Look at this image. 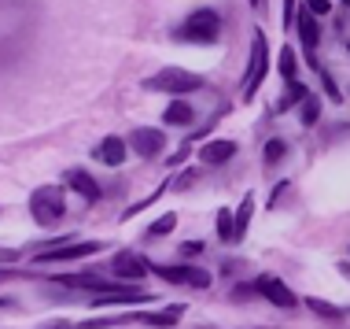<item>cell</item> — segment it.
I'll return each mask as SVG.
<instances>
[{
	"mask_svg": "<svg viewBox=\"0 0 350 329\" xmlns=\"http://www.w3.org/2000/svg\"><path fill=\"white\" fill-rule=\"evenodd\" d=\"M0 307H12V300H4V296H0Z\"/></svg>",
	"mask_w": 350,
	"mask_h": 329,
	"instance_id": "f1b7e54d",
	"label": "cell"
},
{
	"mask_svg": "<svg viewBox=\"0 0 350 329\" xmlns=\"http://www.w3.org/2000/svg\"><path fill=\"white\" fill-rule=\"evenodd\" d=\"M295 23V0H288V12H284V26Z\"/></svg>",
	"mask_w": 350,
	"mask_h": 329,
	"instance_id": "4316f807",
	"label": "cell"
},
{
	"mask_svg": "<svg viewBox=\"0 0 350 329\" xmlns=\"http://www.w3.org/2000/svg\"><path fill=\"white\" fill-rule=\"evenodd\" d=\"M126 148H133V152L144 156V159H155L166 148V134L163 130H133V134L126 137Z\"/></svg>",
	"mask_w": 350,
	"mask_h": 329,
	"instance_id": "9c48e42d",
	"label": "cell"
},
{
	"mask_svg": "<svg viewBox=\"0 0 350 329\" xmlns=\"http://www.w3.org/2000/svg\"><path fill=\"white\" fill-rule=\"evenodd\" d=\"M295 19H299V37H302V45H306V49L314 52V49H317V41H321V26H317V19L310 15L306 8H302Z\"/></svg>",
	"mask_w": 350,
	"mask_h": 329,
	"instance_id": "5bb4252c",
	"label": "cell"
},
{
	"mask_svg": "<svg viewBox=\"0 0 350 329\" xmlns=\"http://www.w3.org/2000/svg\"><path fill=\"white\" fill-rule=\"evenodd\" d=\"M306 12L310 15H328V12H332V4H328V0H306Z\"/></svg>",
	"mask_w": 350,
	"mask_h": 329,
	"instance_id": "d4e9b609",
	"label": "cell"
},
{
	"mask_svg": "<svg viewBox=\"0 0 350 329\" xmlns=\"http://www.w3.org/2000/svg\"><path fill=\"white\" fill-rule=\"evenodd\" d=\"M144 93H166V97H185V93H200L206 86V78L192 71H181V67H163L159 74H151V78L140 82Z\"/></svg>",
	"mask_w": 350,
	"mask_h": 329,
	"instance_id": "7a4b0ae2",
	"label": "cell"
},
{
	"mask_svg": "<svg viewBox=\"0 0 350 329\" xmlns=\"http://www.w3.org/2000/svg\"><path fill=\"white\" fill-rule=\"evenodd\" d=\"M30 215L37 226H59L67 219V196H63L59 185H41V189L30 193Z\"/></svg>",
	"mask_w": 350,
	"mask_h": 329,
	"instance_id": "3957f363",
	"label": "cell"
},
{
	"mask_svg": "<svg viewBox=\"0 0 350 329\" xmlns=\"http://www.w3.org/2000/svg\"><path fill=\"white\" fill-rule=\"evenodd\" d=\"M217 237H221L225 244H236V222H232V211L229 208L217 211Z\"/></svg>",
	"mask_w": 350,
	"mask_h": 329,
	"instance_id": "e0dca14e",
	"label": "cell"
},
{
	"mask_svg": "<svg viewBox=\"0 0 350 329\" xmlns=\"http://www.w3.org/2000/svg\"><path fill=\"white\" fill-rule=\"evenodd\" d=\"M92 156H96L103 167H118V163H122V159H126L129 152H126V141H122V137H103Z\"/></svg>",
	"mask_w": 350,
	"mask_h": 329,
	"instance_id": "4fadbf2b",
	"label": "cell"
},
{
	"mask_svg": "<svg viewBox=\"0 0 350 329\" xmlns=\"http://www.w3.org/2000/svg\"><path fill=\"white\" fill-rule=\"evenodd\" d=\"M37 0H0V63H12L30 45Z\"/></svg>",
	"mask_w": 350,
	"mask_h": 329,
	"instance_id": "6da1fadb",
	"label": "cell"
},
{
	"mask_svg": "<svg viewBox=\"0 0 350 329\" xmlns=\"http://www.w3.org/2000/svg\"><path fill=\"white\" fill-rule=\"evenodd\" d=\"M251 211H254V193H247L243 196V204H240V211L232 215V222H236V241L247 233V222H251Z\"/></svg>",
	"mask_w": 350,
	"mask_h": 329,
	"instance_id": "2e32d148",
	"label": "cell"
},
{
	"mask_svg": "<svg viewBox=\"0 0 350 329\" xmlns=\"http://www.w3.org/2000/svg\"><path fill=\"white\" fill-rule=\"evenodd\" d=\"M306 304L314 307L321 318H343V311H339V307H332V304H325V300H306Z\"/></svg>",
	"mask_w": 350,
	"mask_h": 329,
	"instance_id": "7402d4cb",
	"label": "cell"
},
{
	"mask_svg": "<svg viewBox=\"0 0 350 329\" xmlns=\"http://www.w3.org/2000/svg\"><path fill=\"white\" fill-rule=\"evenodd\" d=\"M177 226V215H163L155 226H148V233H144V241H155V237H166L170 230Z\"/></svg>",
	"mask_w": 350,
	"mask_h": 329,
	"instance_id": "ffe728a7",
	"label": "cell"
},
{
	"mask_svg": "<svg viewBox=\"0 0 350 329\" xmlns=\"http://www.w3.org/2000/svg\"><path fill=\"white\" fill-rule=\"evenodd\" d=\"M269 74V41H266V30H254V45H251V60H247V74L240 82V97L251 100L254 89L266 82Z\"/></svg>",
	"mask_w": 350,
	"mask_h": 329,
	"instance_id": "5b68a950",
	"label": "cell"
},
{
	"mask_svg": "<svg viewBox=\"0 0 350 329\" xmlns=\"http://www.w3.org/2000/svg\"><path fill=\"white\" fill-rule=\"evenodd\" d=\"M67 185L78 196H85V200H100L103 189H100V182L92 178L89 171H81V167H74V171H67Z\"/></svg>",
	"mask_w": 350,
	"mask_h": 329,
	"instance_id": "8fae6325",
	"label": "cell"
},
{
	"mask_svg": "<svg viewBox=\"0 0 350 329\" xmlns=\"http://www.w3.org/2000/svg\"><path fill=\"white\" fill-rule=\"evenodd\" d=\"M284 152H288V145H284L280 137H273L269 145H266V167H273V163H280V159H284Z\"/></svg>",
	"mask_w": 350,
	"mask_h": 329,
	"instance_id": "44dd1931",
	"label": "cell"
},
{
	"mask_svg": "<svg viewBox=\"0 0 350 329\" xmlns=\"http://www.w3.org/2000/svg\"><path fill=\"white\" fill-rule=\"evenodd\" d=\"M174 37H177V41L214 45L217 37H221V19H217V12H211V8H200V12H192L181 26H177Z\"/></svg>",
	"mask_w": 350,
	"mask_h": 329,
	"instance_id": "277c9868",
	"label": "cell"
},
{
	"mask_svg": "<svg viewBox=\"0 0 350 329\" xmlns=\"http://www.w3.org/2000/svg\"><path fill=\"white\" fill-rule=\"evenodd\" d=\"M254 293H258V296H266L269 304H277V307H295V304H299L295 293H291V289L284 285L280 278H273V274H266V278H258V281H254Z\"/></svg>",
	"mask_w": 350,
	"mask_h": 329,
	"instance_id": "30bf717a",
	"label": "cell"
},
{
	"mask_svg": "<svg viewBox=\"0 0 350 329\" xmlns=\"http://www.w3.org/2000/svg\"><path fill=\"white\" fill-rule=\"evenodd\" d=\"M100 241H78V244H55L49 252H37V263H74L85 256H96Z\"/></svg>",
	"mask_w": 350,
	"mask_h": 329,
	"instance_id": "52a82bcc",
	"label": "cell"
},
{
	"mask_svg": "<svg viewBox=\"0 0 350 329\" xmlns=\"http://www.w3.org/2000/svg\"><path fill=\"white\" fill-rule=\"evenodd\" d=\"M236 152H240V148H236V141H211V145L200 148V159H203L206 167H217V163H229Z\"/></svg>",
	"mask_w": 350,
	"mask_h": 329,
	"instance_id": "7c38bea8",
	"label": "cell"
},
{
	"mask_svg": "<svg viewBox=\"0 0 350 329\" xmlns=\"http://www.w3.org/2000/svg\"><path fill=\"white\" fill-rule=\"evenodd\" d=\"M151 274H159L163 281H177V285H192V289H211V274L200 267H166V263H151Z\"/></svg>",
	"mask_w": 350,
	"mask_h": 329,
	"instance_id": "8992f818",
	"label": "cell"
},
{
	"mask_svg": "<svg viewBox=\"0 0 350 329\" xmlns=\"http://www.w3.org/2000/svg\"><path fill=\"white\" fill-rule=\"evenodd\" d=\"M280 74H284L288 82L299 74V56H295V49H291V45H284V52H280Z\"/></svg>",
	"mask_w": 350,
	"mask_h": 329,
	"instance_id": "ac0fdd59",
	"label": "cell"
},
{
	"mask_svg": "<svg viewBox=\"0 0 350 329\" xmlns=\"http://www.w3.org/2000/svg\"><path fill=\"white\" fill-rule=\"evenodd\" d=\"M15 274V270H0V278H12Z\"/></svg>",
	"mask_w": 350,
	"mask_h": 329,
	"instance_id": "83f0119b",
	"label": "cell"
},
{
	"mask_svg": "<svg viewBox=\"0 0 350 329\" xmlns=\"http://www.w3.org/2000/svg\"><path fill=\"white\" fill-rule=\"evenodd\" d=\"M306 93H310V89H306V86H302V82H295V78H291V82H288V89H284V100H280V104H277V108L284 111V108H291V104H299V100H302V97H306Z\"/></svg>",
	"mask_w": 350,
	"mask_h": 329,
	"instance_id": "d6986e66",
	"label": "cell"
},
{
	"mask_svg": "<svg viewBox=\"0 0 350 329\" xmlns=\"http://www.w3.org/2000/svg\"><path fill=\"white\" fill-rule=\"evenodd\" d=\"M111 270H115L118 281H140L151 274V263L140 256V252H118L115 259H111Z\"/></svg>",
	"mask_w": 350,
	"mask_h": 329,
	"instance_id": "ba28073f",
	"label": "cell"
},
{
	"mask_svg": "<svg viewBox=\"0 0 350 329\" xmlns=\"http://www.w3.org/2000/svg\"><path fill=\"white\" fill-rule=\"evenodd\" d=\"M302 122H306V126H314V122H317V100L310 97V93L302 97Z\"/></svg>",
	"mask_w": 350,
	"mask_h": 329,
	"instance_id": "cb8c5ba5",
	"label": "cell"
},
{
	"mask_svg": "<svg viewBox=\"0 0 350 329\" xmlns=\"http://www.w3.org/2000/svg\"><path fill=\"white\" fill-rule=\"evenodd\" d=\"M251 4H254V8H258V0H251Z\"/></svg>",
	"mask_w": 350,
	"mask_h": 329,
	"instance_id": "f546056e",
	"label": "cell"
},
{
	"mask_svg": "<svg viewBox=\"0 0 350 329\" xmlns=\"http://www.w3.org/2000/svg\"><path fill=\"white\" fill-rule=\"evenodd\" d=\"M321 71V86H325V93H328V100H336V104H339V100H343V93H339L336 89V82H332V74H328L325 67H317Z\"/></svg>",
	"mask_w": 350,
	"mask_h": 329,
	"instance_id": "603a6c76",
	"label": "cell"
},
{
	"mask_svg": "<svg viewBox=\"0 0 350 329\" xmlns=\"http://www.w3.org/2000/svg\"><path fill=\"white\" fill-rule=\"evenodd\" d=\"M18 259V248H0V263H15Z\"/></svg>",
	"mask_w": 350,
	"mask_h": 329,
	"instance_id": "484cf974",
	"label": "cell"
},
{
	"mask_svg": "<svg viewBox=\"0 0 350 329\" xmlns=\"http://www.w3.org/2000/svg\"><path fill=\"white\" fill-rule=\"evenodd\" d=\"M192 119H196L192 104H188V100H177V97H174V104H170L166 115H163V122H170V126H192Z\"/></svg>",
	"mask_w": 350,
	"mask_h": 329,
	"instance_id": "9a60e30c",
	"label": "cell"
}]
</instances>
